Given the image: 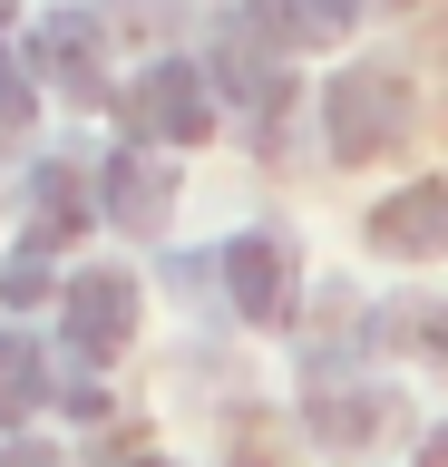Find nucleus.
<instances>
[{
    "mask_svg": "<svg viewBox=\"0 0 448 467\" xmlns=\"http://www.w3.org/2000/svg\"><path fill=\"white\" fill-rule=\"evenodd\" d=\"M400 127H410V78H400L390 58H360V68H341V78L322 88V146L341 156V166L390 156Z\"/></svg>",
    "mask_w": 448,
    "mask_h": 467,
    "instance_id": "nucleus-1",
    "label": "nucleus"
},
{
    "mask_svg": "<svg viewBox=\"0 0 448 467\" xmlns=\"http://www.w3.org/2000/svg\"><path fill=\"white\" fill-rule=\"evenodd\" d=\"M127 117H137V137H166V146H195L214 127V98H205V68H185V58H156L147 78L127 88Z\"/></svg>",
    "mask_w": 448,
    "mask_h": 467,
    "instance_id": "nucleus-2",
    "label": "nucleus"
},
{
    "mask_svg": "<svg viewBox=\"0 0 448 467\" xmlns=\"http://www.w3.org/2000/svg\"><path fill=\"white\" fill-rule=\"evenodd\" d=\"M127 331H137V283L127 273H78L68 283V350H78V370H98V360H118Z\"/></svg>",
    "mask_w": 448,
    "mask_h": 467,
    "instance_id": "nucleus-3",
    "label": "nucleus"
},
{
    "mask_svg": "<svg viewBox=\"0 0 448 467\" xmlns=\"http://www.w3.org/2000/svg\"><path fill=\"white\" fill-rule=\"evenodd\" d=\"M224 292H234L244 321H293V254H283V234H234L224 244Z\"/></svg>",
    "mask_w": 448,
    "mask_h": 467,
    "instance_id": "nucleus-4",
    "label": "nucleus"
},
{
    "mask_svg": "<svg viewBox=\"0 0 448 467\" xmlns=\"http://www.w3.org/2000/svg\"><path fill=\"white\" fill-rule=\"evenodd\" d=\"M98 204H108L127 234H166V204H176V175H166V156H147V146H118V156L98 166Z\"/></svg>",
    "mask_w": 448,
    "mask_h": 467,
    "instance_id": "nucleus-5",
    "label": "nucleus"
},
{
    "mask_svg": "<svg viewBox=\"0 0 448 467\" xmlns=\"http://www.w3.org/2000/svg\"><path fill=\"white\" fill-rule=\"evenodd\" d=\"M98 49H108V39H98L89 10H59V20H39V78H59L78 108H98V98H108V68H98Z\"/></svg>",
    "mask_w": 448,
    "mask_h": 467,
    "instance_id": "nucleus-6",
    "label": "nucleus"
},
{
    "mask_svg": "<svg viewBox=\"0 0 448 467\" xmlns=\"http://www.w3.org/2000/svg\"><path fill=\"white\" fill-rule=\"evenodd\" d=\"M370 244H380V254H400V263L448 254V185H400V195L370 214Z\"/></svg>",
    "mask_w": 448,
    "mask_h": 467,
    "instance_id": "nucleus-7",
    "label": "nucleus"
},
{
    "mask_svg": "<svg viewBox=\"0 0 448 467\" xmlns=\"http://www.w3.org/2000/svg\"><path fill=\"white\" fill-rule=\"evenodd\" d=\"M390 409H400V389H370V379H312L302 419H312V438H322V448H360Z\"/></svg>",
    "mask_w": 448,
    "mask_h": 467,
    "instance_id": "nucleus-8",
    "label": "nucleus"
},
{
    "mask_svg": "<svg viewBox=\"0 0 448 467\" xmlns=\"http://www.w3.org/2000/svg\"><path fill=\"white\" fill-rule=\"evenodd\" d=\"M273 39L254 29V10L244 20H224V39H214V88L224 98H244V108H283V68H273Z\"/></svg>",
    "mask_w": 448,
    "mask_h": 467,
    "instance_id": "nucleus-9",
    "label": "nucleus"
},
{
    "mask_svg": "<svg viewBox=\"0 0 448 467\" xmlns=\"http://www.w3.org/2000/svg\"><path fill=\"white\" fill-rule=\"evenodd\" d=\"M30 214H39V254H49V244H68V234H89V175L68 166V156H39L30 166Z\"/></svg>",
    "mask_w": 448,
    "mask_h": 467,
    "instance_id": "nucleus-10",
    "label": "nucleus"
},
{
    "mask_svg": "<svg viewBox=\"0 0 448 467\" xmlns=\"http://www.w3.org/2000/svg\"><path fill=\"white\" fill-rule=\"evenodd\" d=\"M351 20H360V0H254V29H264L273 49H322Z\"/></svg>",
    "mask_w": 448,
    "mask_h": 467,
    "instance_id": "nucleus-11",
    "label": "nucleus"
},
{
    "mask_svg": "<svg viewBox=\"0 0 448 467\" xmlns=\"http://www.w3.org/2000/svg\"><path fill=\"white\" fill-rule=\"evenodd\" d=\"M39 400H49V360H39V341H30V331H0V429H20Z\"/></svg>",
    "mask_w": 448,
    "mask_h": 467,
    "instance_id": "nucleus-12",
    "label": "nucleus"
},
{
    "mask_svg": "<svg viewBox=\"0 0 448 467\" xmlns=\"http://www.w3.org/2000/svg\"><path fill=\"white\" fill-rule=\"evenodd\" d=\"M390 341H410L419 360H448V302H419L410 321H390Z\"/></svg>",
    "mask_w": 448,
    "mask_h": 467,
    "instance_id": "nucleus-13",
    "label": "nucleus"
},
{
    "mask_svg": "<svg viewBox=\"0 0 448 467\" xmlns=\"http://www.w3.org/2000/svg\"><path fill=\"white\" fill-rule=\"evenodd\" d=\"M30 127V68L10 58V39H0V137H20Z\"/></svg>",
    "mask_w": 448,
    "mask_h": 467,
    "instance_id": "nucleus-14",
    "label": "nucleus"
},
{
    "mask_svg": "<svg viewBox=\"0 0 448 467\" xmlns=\"http://www.w3.org/2000/svg\"><path fill=\"white\" fill-rule=\"evenodd\" d=\"M0 292H10V302H39V292H49V263H39V244L10 263V273H0Z\"/></svg>",
    "mask_w": 448,
    "mask_h": 467,
    "instance_id": "nucleus-15",
    "label": "nucleus"
},
{
    "mask_svg": "<svg viewBox=\"0 0 448 467\" xmlns=\"http://www.w3.org/2000/svg\"><path fill=\"white\" fill-rule=\"evenodd\" d=\"M0 467H68L59 448H39V438H10V448H0Z\"/></svg>",
    "mask_w": 448,
    "mask_h": 467,
    "instance_id": "nucleus-16",
    "label": "nucleus"
},
{
    "mask_svg": "<svg viewBox=\"0 0 448 467\" xmlns=\"http://www.w3.org/2000/svg\"><path fill=\"white\" fill-rule=\"evenodd\" d=\"M419 467H448V429H429V448H419Z\"/></svg>",
    "mask_w": 448,
    "mask_h": 467,
    "instance_id": "nucleus-17",
    "label": "nucleus"
}]
</instances>
